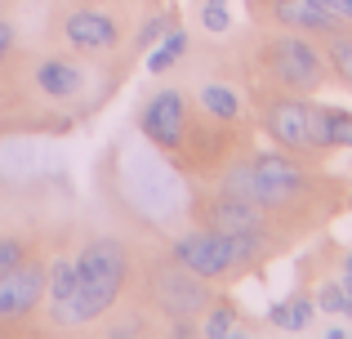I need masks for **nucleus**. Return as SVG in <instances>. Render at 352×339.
Wrapping results in <instances>:
<instances>
[{
    "instance_id": "1",
    "label": "nucleus",
    "mask_w": 352,
    "mask_h": 339,
    "mask_svg": "<svg viewBox=\"0 0 352 339\" xmlns=\"http://www.w3.org/2000/svg\"><path fill=\"white\" fill-rule=\"evenodd\" d=\"M129 281V254L125 245L112 241V237H94L85 241V250L76 254V290L72 299H63L58 308H50L54 326L63 331H76V326H89L98 317L112 313V304L120 299Z\"/></svg>"
},
{
    "instance_id": "2",
    "label": "nucleus",
    "mask_w": 352,
    "mask_h": 339,
    "mask_svg": "<svg viewBox=\"0 0 352 339\" xmlns=\"http://www.w3.org/2000/svg\"><path fill=\"white\" fill-rule=\"evenodd\" d=\"M147 299H152V308L161 317H174V322H183V317H201L210 308V299H214V290H210L206 277H197L192 268H183L179 259H161L147 268Z\"/></svg>"
},
{
    "instance_id": "3",
    "label": "nucleus",
    "mask_w": 352,
    "mask_h": 339,
    "mask_svg": "<svg viewBox=\"0 0 352 339\" xmlns=\"http://www.w3.org/2000/svg\"><path fill=\"white\" fill-rule=\"evenodd\" d=\"M267 72L290 94H317L326 80V54L308 36H276L267 41Z\"/></svg>"
},
{
    "instance_id": "4",
    "label": "nucleus",
    "mask_w": 352,
    "mask_h": 339,
    "mask_svg": "<svg viewBox=\"0 0 352 339\" xmlns=\"http://www.w3.org/2000/svg\"><path fill=\"white\" fill-rule=\"evenodd\" d=\"M250 174H254V201L263 210H285L308 192V170H303L285 148L250 157Z\"/></svg>"
},
{
    "instance_id": "5",
    "label": "nucleus",
    "mask_w": 352,
    "mask_h": 339,
    "mask_svg": "<svg viewBox=\"0 0 352 339\" xmlns=\"http://www.w3.org/2000/svg\"><path fill=\"white\" fill-rule=\"evenodd\" d=\"M170 259H179L183 268H192L197 277L219 281L228 272H236V250L232 237L214 232V228H197V232H183L179 241L170 245Z\"/></svg>"
},
{
    "instance_id": "6",
    "label": "nucleus",
    "mask_w": 352,
    "mask_h": 339,
    "mask_svg": "<svg viewBox=\"0 0 352 339\" xmlns=\"http://www.w3.org/2000/svg\"><path fill=\"white\" fill-rule=\"evenodd\" d=\"M45 281H50V268L36 259H23L18 268L0 272V331L36 317V308L45 304Z\"/></svg>"
},
{
    "instance_id": "7",
    "label": "nucleus",
    "mask_w": 352,
    "mask_h": 339,
    "mask_svg": "<svg viewBox=\"0 0 352 339\" xmlns=\"http://www.w3.org/2000/svg\"><path fill=\"white\" fill-rule=\"evenodd\" d=\"M138 130L143 139H152L156 148L174 152L183 139H188V103H183L179 89H161L143 103V116H138Z\"/></svg>"
},
{
    "instance_id": "8",
    "label": "nucleus",
    "mask_w": 352,
    "mask_h": 339,
    "mask_svg": "<svg viewBox=\"0 0 352 339\" xmlns=\"http://www.w3.org/2000/svg\"><path fill=\"white\" fill-rule=\"evenodd\" d=\"M263 130L285 152H317L312 148V134H308V103H303V94L272 98L263 107Z\"/></svg>"
},
{
    "instance_id": "9",
    "label": "nucleus",
    "mask_w": 352,
    "mask_h": 339,
    "mask_svg": "<svg viewBox=\"0 0 352 339\" xmlns=\"http://www.w3.org/2000/svg\"><path fill=\"white\" fill-rule=\"evenodd\" d=\"M63 41H67L72 50L103 54V50H112L120 41V27H116L112 14H103V9H72V14L63 18Z\"/></svg>"
},
{
    "instance_id": "10",
    "label": "nucleus",
    "mask_w": 352,
    "mask_h": 339,
    "mask_svg": "<svg viewBox=\"0 0 352 339\" xmlns=\"http://www.w3.org/2000/svg\"><path fill=\"white\" fill-rule=\"evenodd\" d=\"M201 228H214V232H223V237H236V232H254V228H267V223H263V206L219 192V197L201 210Z\"/></svg>"
},
{
    "instance_id": "11",
    "label": "nucleus",
    "mask_w": 352,
    "mask_h": 339,
    "mask_svg": "<svg viewBox=\"0 0 352 339\" xmlns=\"http://www.w3.org/2000/svg\"><path fill=\"white\" fill-rule=\"evenodd\" d=\"M267 14H272V23L285 27V32H312V36L339 32V23L317 0H267Z\"/></svg>"
},
{
    "instance_id": "12",
    "label": "nucleus",
    "mask_w": 352,
    "mask_h": 339,
    "mask_svg": "<svg viewBox=\"0 0 352 339\" xmlns=\"http://www.w3.org/2000/svg\"><path fill=\"white\" fill-rule=\"evenodd\" d=\"M80 85H85V67H80L76 58H45L41 67H36V89H41L45 98H54V103L76 98Z\"/></svg>"
},
{
    "instance_id": "13",
    "label": "nucleus",
    "mask_w": 352,
    "mask_h": 339,
    "mask_svg": "<svg viewBox=\"0 0 352 339\" xmlns=\"http://www.w3.org/2000/svg\"><path fill=\"white\" fill-rule=\"evenodd\" d=\"M197 103H201V112H206V116H214V121H223V125L241 121V112H245L241 94H236L232 85H223V80H206V85L197 89Z\"/></svg>"
},
{
    "instance_id": "14",
    "label": "nucleus",
    "mask_w": 352,
    "mask_h": 339,
    "mask_svg": "<svg viewBox=\"0 0 352 339\" xmlns=\"http://www.w3.org/2000/svg\"><path fill=\"white\" fill-rule=\"evenodd\" d=\"M201 335H206V339H236V335H245L232 299H219V295L210 299V308L201 313Z\"/></svg>"
},
{
    "instance_id": "15",
    "label": "nucleus",
    "mask_w": 352,
    "mask_h": 339,
    "mask_svg": "<svg viewBox=\"0 0 352 339\" xmlns=\"http://www.w3.org/2000/svg\"><path fill=\"white\" fill-rule=\"evenodd\" d=\"M183 50H188V32L170 27V36H161V45L147 54V72H152V76H165V72L183 58Z\"/></svg>"
},
{
    "instance_id": "16",
    "label": "nucleus",
    "mask_w": 352,
    "mask_h": 339,
    "mask_svg": "<svg viewBox=\"0 0 352 339\" xmlns=\"http://www.w3.org/2000/svg\"><path fill=\"white\" fill-rule=\"evenodd\" d=\"M72 290H76V259H54L50 263V281H45L50 308H58L63 299H72Z\"/></svg>"
},
{
    "instance_id": "17",
    "label": "nucleus",
    "mask_w": 352,
    "mask_h": 339,
    "mask_svg": "<svg viewBox=\"0 0 352 339\" xmlns=\"http://www.w3.org/2000/svg\"><path fill=\"white\" fill-rule=\"evenodd\" d=\"M326 63L335 67V76L352 89V36H344V32L326 36Z\"/></svg>"
},
{
    "instance_id": "18",
    "label": "nucleus",
    "mask_w": 352,
    "mask_h": 339,
    "mask_svg": "<svg viewBox=\"0 0 352 339\" xmlns=\"http://www.w3.org/2000/svg\"><path fill=\"white\" fill-rule=\"evenodd\" d=\"M312 317H317V299H312V295L299 290V295L285 299V331H290V335H303L312 326Z\"/></svg>"
},
{
    "instance_id": "19",
    "label": "nucleus",
    "mask_w": 352,
    "mask_h": 339,
    "mask_svg": "<svg viewBox=\"0 0 352 339\" xmlns=\"http://www.w3.org/2000/svg\"><path fill=\"white\" fill-rule=\"evenodd\" d=\"M219 192H228V197H241V201H254V174H250V161H236V166L223 174ZM254 206H258V201H254Z\"/></svg>"
},
{
    "instance_id": "20",
    "label": "nucleus",
    "mask_w": 352,
    "mask_h": 339,
    "mask_svg": "<svg viewBox=\"0 0 352 339\" xmlns=\"http://www.w3.org/2000/svg\"><path fill=\"white\" fill-rule=\"evenodd\" d=\"M308 134H312V148L317 152L330 148V107L308 103Z\"/></svg>"
},
{
    "instance_id": "21",
    "label": "nucleus",
    "mask_w": 352,
    "mask_h": 339,
    "mask_svg": "<svg viewBox=\"0 0 352 339\" xmlns=\"http://www.w3.org/2000/svg\"><path fill=\"white\" fill-rule=\"evenodd\" d=\"M23 259H32V241L27 237H0V272L18 268Z\"/></svg>"
},
{
    "instance_id": "22",
    "label": "nucleus",
    "mask_w": 352,
    "mask_h": 339,
    "mask_svg": "<svg viewBox=\"0 0 352 339\" xmlns=\"http://www.w3.org/2000/svg\"><path fill=\"white\" fill-rule=\"evenodd\" d=\"M201 27L214 36H223L228 27H232V14H228V0H206L201 5Z\"/></svg>"
},
{
    "instance_id": "23",
    "label": "nucleus",
    "mask_w": 352,
    "mask_h": 339,
    "mask_svg": "<svg viewBox=\"0 0 352 339\" xmlns=\"http://www.w3.org/2000/svg\"><path fill=\"white\" fill-rule=\"evenodd\" d=\"M330 148H352V112L330 107Z\"/></svg>"
},
{
    "instance_id": "24",
    "label": "nucleus",
    "mask_w": 352,
    "mask_h": 339,
    "mask_svg": "<svg viewBox=\"0 0 352 339\" xmlns=\"http://www.w3.org/2000/svg\"><path fill=\"white\" fill-rule=\"evenodd\" d=\"M317 313H330V317L344 313V281H321V290H317Z\"/></svg>"
},
{
    "instance_id": "25",
    "label": "nucleus",
    "mask_w": 352,
    "mask_h": 339,
    "mask_svg": "<svg viewBox=\"0 0 352 339\" xmlns=\"http://www.w3.org/2000/svg\"><path fill=\"white\" fill-rule=\"evenodd\" d=\"M317 5L326 9V14L335 18L339 27H348V23H352V0H317Z\"/></svg>"
},
{
    "instance_id": "26",
    "label": "nucleus",
    "mask_w": 352,
    "mask_h": 339,
    "mask_svg": "<svg viewBox=\"0 0 352 339\" xmlns=\"http://www.w3.org/2000/svg\"><path fill=\"white\" fill-rule=\"evenodd\" d=\"M170 27H174L170 18H152V23L143 27V36H138V45H156V41H161L165 32H170Z\"/></svg>"
},
{
    "instance_id": "27",
    "label": "nucleus",
    "mask_w": 352,
    "mask_h": 339,
    "mask_svg": "<svg viewBox=\"0 0 352 339\" xmlns=\"http://www.w3.org/2000/svg\"><path fill=\"white\" fill-rule=\"evenodd\" d=\"M267 326L285 331V299H281V304H272V308H267Z\"/></svg>"
},
{
    "instance_id": "28",
    "label": "nucleus",
    "mask_w": 352,
    "mask_h": 339,
    "mask_svg": "<svg viewBox=\"0 0 352 339\" xmlns=\"http://www.w3.org/2000/svg\"><path fill=\"white\" fill-rule=\"evenodd\" d=\"M9 50H14V27H9L5 18H0V58H5Z\"/></svg>"
},
{
    "instance_id": "29",
    "label": "nucleus",
    "mask_w": 352,
    "mask_h": 339,
    "mask_svg": "<svg viewBox=\"0 0 352 339\" xmlns=\"http://www.w3.org/2000/svg\"><path fill=\"white\" fill-rule=\"evenodd\" d=\"M339 281H344V313L339 317H352V272H344Z\"/></svg>"
},
{
    "instance_id": "30",
    "label": "nucleus",
    "mask_w": 352,
    "mask_h": 339,
    "mask_svg": "<svg viewBox=\"0 0 352 339\" xmlns=\"http://www.w3.org/2000/svg\"><path fill=\"white\" fill-rule=\"evenodd\" d=\"M344 272H352V254H348V263H344Z\"/></svg>"
},
{
    "instance_id": "31",
    "label": "nucleus",
    "mask_w": 352,
    "mask_h": 339,
    "mask_svg": "<svg viewBox=\"0 0 352 339\" xmlns=\"http://www.w3.org/2000/svg\"><path fill=\"white\" fill-rule=\"evenodd\" d=\"M250 5H267V0H250Z\"/></svg>"
}]
</instances>
